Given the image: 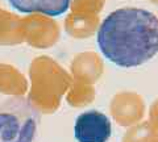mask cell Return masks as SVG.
I'll return each instance as SVG.
<instances>
[{"mask_svg":"<svg viewBox=\"0 0 158 142\" xmlns=\"http://www.w3.org/2000/svg\"><path fill=\"white\" fill-rule=\"evenodd\" d=\"M98 45L116 66L144 65L158 53V17L141 8L116 9L100 24Z\"/></svg>","mask_w":158,"mask_h":142,"instance_id":"obj_1","label":"cell"},{"mask_svg":"<svg viewBox=\"0 0 158 142\" xmlns=\"http://www.w3.org/2000/svg\"><path fill=\"white\" fill-rule=\"evenodd\" d=\"M40 115L24 97L0 104V142H37Z\"/></svg>","mask_w":158,"mask_h":142,"instance_id":"obj_2","label":"cell"},{"mask_svg":"<svg viewBox=\"0 0 158 142\" xmlns=\"http://www.w3.org/2000/svg\"><path fill=\"white\" fill-rule=\"evenodd\" d=\"M111 134L110 119L99 111L81 113L74 124V137L78 142H108Z\"/></svg>","mask_w":158,"mask_h":142,"instance_id":"obj_3","label":"cell"},{"mask_svg":"<svg viewBox=\"0 0 158 142\" xmlns=\"http://www.w3.org/2000/svg\"><path fill=\"white\" fill-rule=\"evenodd\" d=\"M21 13H42L46 16H61L71 4V0H8Z\"/></svg>","mask_w":158,"mask_h":142,"instance_id":"obj_4","label":"cell"}]
</instances>
